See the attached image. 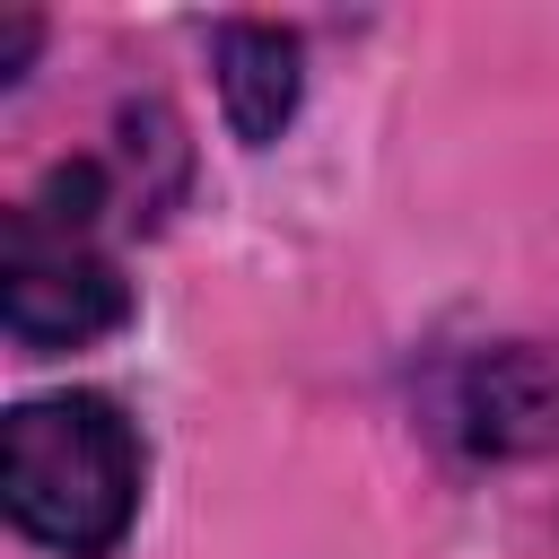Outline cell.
I'll return each instance as SVG.
<instances>
[{
    "mask_svg": "<svg viewBox=\"0 0 559 559\" xmlns=\"http://www.w3.org/2000/svg\"><path fill=\"white\" fill-rule=\"evenodd\" d=\"M0 498L26 542L105 559L140 515V437L105 393L17 402L0 428Z\"/></svg>",
    "mask_w": 559,
    "mask_h": 559,
    "instance_id": "cell-1",
    "label": "cell"
},
{
    "mask_svg": "<svg viewBox=\"0 0 559 559\" xmlns=\"http://www.w3.org/2000/svg\"><path fill=\"white\" fill-rule=\"evenodd\" d=\"M96 210H105L96 166H70L26 210H9V227H0V314H9L17 349H79V341H96L131 314L122 271L87 236Z\"/></svg>",
    "mask_w": 559,
    "mask_h": 559,
    "instance_id": "cell-2",
    "label": "cell"
},
{
    "mask_svg": "<svg viewBox=\"0 0 559 559\" xmlns=\"http://www.w3.org/2000/svg\"><path fill=\"white\" fill-rule=\"evenodd\" d=\"M297 79L306 70H297V35L288 26H253V17L218 26V105H227V131L245 148H262V140L288 131Z\"/></svg>",
    "mask_w": 559,
    "mask_h": 559,
    "instance_id": "cell-3",
    "label": "cell"
},
{
    "mask_svg": "<svg viewBox=\"0 0 559 559\" xmlns=\"http://www.w3.org/2000/svg\"><path fill=\"white\" fill-rule=\"evenodd\" d=\"M26 52H35V17H9V26H0V79H17Z\"/></svg>",
    "mask_w": 559,
    "mask_h": 559,
    "instance_id": "cell-4",
    "label": "cell"
}]
</instances>
